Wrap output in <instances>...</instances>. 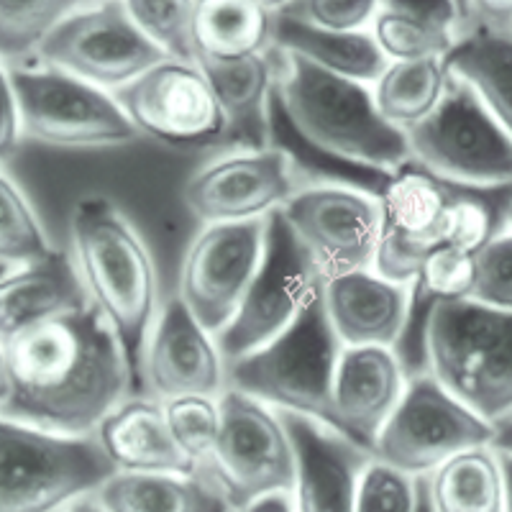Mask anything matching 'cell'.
Wrapping results in <instances>:
<instances>
[{
  "mask_svg": "<svg viewBox=\"0 0 512 512\" xmlns=\"http://www.w3.org/2000/svg\"><path fill=\"white\" fill-rule=\"evenodd\" d=\"M11 395L0 413L64 436H93L134 392L116 333L90 305L49 318L3 344Z\"/></svg>",
  "mask_w": 512,
  "mask_h": 512,
  "instance_id": "obj_1",
  "label": "cell"
},
{
  "mask_svg": "<svg viewBox=\"0 0 512 512\" xmlns=\"http://www.w3.org/2000/svg\"><path fill=\"white\" fill-rule=\"evenodd\" d=\"M67 251L85 300L116 333L136 377L141 346L162 308L149 244L111 198L85 195L70 213Z\"/></svg>",
  "mask_w": 512,
  "mask_h": 512,
  "instance_id": "obj_2",
  "label": "cell"
},
{
  "mask_svg": "<svg viewBox=\"0 0 512 512\" xmlns=\"http://www.w3.org/2000/svg\"><path fill=\"white\" fill-rule=\"evenodd\" d=\"M269 49L274 100L313 149L379 175H392L410 164L405 134L384 121L369 85L318 70L277 47Z\"/></svg>",
  "mask_w": 512,
  "mask_h": 512,
  "instance_id": "obj_3",
  "label": "cell"
},
{
  "mask_svg": "<svg viewBox=\"0 0 512 512\" xmlns=\"http://www.w3.org/2000/svg\"><path fill=\"white\" fill-rule=\"evenodd\" d=\"M420 349V369L507 436L512 420V310L489 308L477 300L436 303L423 315Z\"/></svg>",
  "mask_w": 512,
  "mask_h": 512,
  "instance_id": "obj_4",
  "label": "cell"
},
{
  "mask_svg": "<svg viewBox=\"0 0 512 512\" xmlns=\"http://www.w3.org/2000/svg\"><path fill=\"white\" fill-rule=\"evenodd\" d=\"M113 474L93 436H64L0 413V512H59Z\"/></svg>",
  "mask_w": 512,
  "mask_h": 512,
  "instance_id": "obj_5",
  "label": "cell"
},
{
  "mask_svg": "<svg viewBox=\"0 0 512 512\" xmlns=\"http://www.w3.org/2000/svg\"><path fill=\"white\" fill-rule=\"evenodd\" d=\"M410 164L446 187L505 192L512 182V128L502 126L454 80L423 121L405 128Z\"/></svg>",
  "mask_w": 512,
  "mask_h": 512,
  "instance_id": "obj_6",
  "label": "cell"
},
{
  "mask_svg": "<svg viewBox=\"0 0 512 512\" xmlns=\"http://www.w3.org/2000/svg\"><path fill=\"white\" fill-rule=\"evenodd\" d=\"M21 113L24 141L64 149L98 152L139 141L116 95L36 59L8 64Z\"/></svg>",
  "mask_w": 512,
  "mask_h": 512,
  "instance_id": "obj_7",
  "label": "cell"
},
{
  "mask_svg": "<svg viewBox=\"0 0 512 512\" xmlns=\"http://www.w3.org/2000/svg\"><path fill=\"white\" fill-rule=\"evenodd\" d=\"M341 351L323 313L320 297L287 328L254 354L231 361L226 387L262 400L277 413L300 415L326 425L328 387Z\"/></svg>",
  "mask_w": 512,
  "mask_h": 512,
  "instance_id": "obj_8",
  "label": "cell"
},
{
  "mask_svg": "<svg viewBox=\"0 0 512 512\" xmlns=\"http://www.w3.org/2000/svg\"><path fill=\"white\" fill-rule=\"evenodd\" d=\"M507 438L448 395L428 372H410L395 410L372 446L374 459L428 477L451 456Z\"/></svg>",
  "mask_w": 512,
  "mask_h": 512,
  "instance_id": "obj_9",
  "label": "cell"
},
{
  "mask_svg": "<svg viewBox=\"0 0 512 512\" xmlns=\"http://www.w3.org/2000/svg\"><path fill=\"white\" fill-rule=\"evenodd\" d=\"M218 438L205 477L233 510L259 497L290 492L292 441L282 413L239 390L218 395Z\"/></svg>",
  "mask_w": 512,
  "mask_h": 512,
  "instance_id": "obj_10",
  "label": "cell"
},
{
  "mask_svg": "<svg viewBox=\"0 0 512 512\" xmlns=\"http://www.w3.org/2000/svg\"><path fill=\"white\" fill-rule=\"evenodd\" d=\"M305 182L303 164L282 146H226L192 172L182 200L200 226L267 221Z\"/></svg>",
  "mask_w": 512,
  "mask_h": 512,
  "instance_id": "obj_11",
  "label": "cell"
},
{
  "mask_svg": "<svg viewBox=\"0 0 512 512\" xmlns=\"http://www.w3.org/2000/svg\"><path fill=\"white\" fill-rule=\"evenodd\" d=\"M323 277L300 249L280 213L267 221V246L262 267L246 290L239 310L216 333L226 367L254 354L287 331L320 297Z\"/></svg>",
  "mask_w": 512,
  "mask_h": 512,
  "instance_id": "obj_12",
  "label": "cell"
},
{
  "mask_svg": "<svg viewBox=\"0 0 512 512\" xmlns=\"http://www.w3.org/2000/svg\"><path fill=\"white\" fill-rule=\"evenodd\" d=\"M113 95L139 139L169 149L223 146V116L195 59L162 57Z\"/></svg>",
  "mask_w": 512,
  "mask_h": 512,
  "instance_id": "obj_13",
  "label": "cell"
},
{
  "mask_svg": "<svg viewBox=\"0 0 512 512\" xmlns=\"http://www.w3.org/2000/svg\"><path fill=\"white\" fill-rule=\"evenodd\" d=\"M280 218L323 280L372 267L379 236L377 192L349 182L308 180Z\"/></svg>",
  "mask_w": 512,
  "mask_h": 512,
  "instance_id": "obj_14",
  "label": "cell"
},
{
  "mask_svg": "<svg viewBox=\"0 0 512 512\" xmlns=\"http://www.w3.org/2000/svg\"><path fill=\"white\" fill-rule=\"evenodd\" d=\"M164 54L128 18L121 0L77 8L54 26L34 59L75 75L95 88L116 93Z\"/></svg>",
  "mask_w": 512,
  "mask_h": 512,
  "instance_id": "obj_15",
  "label": "cell"
},
{
  "mask_svg": "<svg viewBox=\"0 0 512 512\" xmlns=\"http://www.w3.org/2000/svg\"><path fill=\"white\" fill-rule=\"evenodd\" d=\"M267 221L205 223L185 249L175 295L213 336L239 310L262 267Z\"/></svg>",
  "mask_w": 512,
  "mask_h": 512,
  "instance_id": "obj_16",
  "label": "cell"
},
{
  "mask_svg": "<svg viewBox=\"0 0 512 512\" xmlns=\"http://www.w3.org/2000/svg\"><path fill=\"white\" fill-rule=\"evenodd\" d=\"M136 382L159 402L180 395L218 397L226 390V361L216 336L200 326L177 295L162 300L146 333Z\"/></svg>",
  "mask_w": 512,
  "mask_h": 512,
  "instance_id": "obj_17",
  "label": "cell"
},
{
  "mask_svg": "<svg viewBox=\"0 0 512 512\" xmlns=\"http://www.w3.org/2000/svg\"><path fill=\"white\" fill-rule=\"evenodd\" d=\"M454 187L405 164L377 192L379 236L372 269L397 282H413L423 259L441 246V221Z\"/></svg>",
  "mask_w": 512,
  "mask_h": 512,
  "instance_id": "obj_18",
  "label": "cell"
},
{
  "mask_svg": "<svg viewBox=\"0 0 512 512\" xmlns=\"http://www.w3.org/2000/svg\"><path fill=\"white\" fill-rule=\"evenodd\" d=\"M408 374L397 349L341 346L328 387L326 425L372 454L382 425L405 390Z\"/></svg>",
  "mask_w": 512,
  "mask_h": 512,
  "instance_id": "obj_19",
  "label": "cell"
},
{
  "mask_svg": "<svg viewBox=\"0 0 512 512\" xmlns=\"http://www.w3.org/2000/svg\"><path fill=\"white\" fill-rule=\"evenodd\" d=\"M320 303L341 346L400 349L410 331V285L382 277L372 267L323 280Z\"/></svg>",
  "mask_w": 512,
  "mask_h": 512,
  "instance_id": "obj_20",
  "label": "cell"
},
{
  "mask_svg": "<svg viewBox=\"0 0 512 512\" xmlns=\"http://www.w3.org/2000/svg\"><path fill=\"white\" fill-rule=\"evenodd\" d=\"M292 441V512H354L356 479L372 459L369 451L338 436L328 425L285 415Z\"/></svg>",
  "mask_w": 512,
  "mask_h": 512,
  "instance_id": "obj_21",
  "label": "cell"
},
{
  "mask_svg": "<svg viewBox=\"0 0 512 512\" xmlns=\"http://www.w3.org/2000/svg\"><path fill=\"white\" fill-rule=\"evenodd\" d=\"M85 292L77 280L67 249H52L31 262L3 267L0 274V344L70 310L85 308Z\"/></svg>",
  "mask_w": 512,
  "mask_h": 512,
  "instance_id": "obj_22",
  "label": "cell"
},
{
  "mask_svg": "<svg viewBox=\"0 0 512 512\" xmlns=\"http://www.w3.org/2000/svg\"><path fill=\"white\" fill-rule=\"evenodd\" d=\"M93 438L116 472L198 474L169 436L162 402L149 395L123 397L100 420Z\"/></svg>",
  "mask_w": 512,
  "mask_h": 512,
  "instance_id": "obj_23",
  "label": "cell"
},
{
  "mask_svg": "<svg viewBox=\"0 0 512 512\" xmlns=\"http://www.w3.org/2000/svg\"><path fill=\"white\" fill-rule=\"evenodd\" d=\"M223 116V146L272 144V49L239 59H195Z\"/></svg>",
  "mask_w": 512,
  "mask_h": 512,
  "instance_id": "obj_24",
  "label": "cell"
},
{
  "mask_svg": "<svg viewBox=\"0 0 512 512\" xmlns=\"http://www.w3.org/2000/svg\"><path fill=\"white\" fill-rule=\"evenodd\" d=\"M507 438L469 448L423 477L433 512H510Z\"/></svg>",
  "mask_w": 512,
  "mask_h": 512,
  "instance_id": "obj_25",
  "label": "cell"
},
{
  "mask_svg": "<svg viewBox=\"0 0 512 512\" xmlns=\"http://www.w3.org/2000/svg\"><path fill=\"white\" fill-rule=\"evenodd\" d=\"M269 47L295 54L318 70L361 82V85H372L390 64L369 31L315 29L280 13H272Z\"/></svg>",
  "mask_w": 512,
  "mask_h": 512,
  "instance_id": "obj_26",
  "label": "cell"
},
{
  "mask_svg": "<svg viewBox=\"0 0 512 512\" xmlns=\"http://www.w3.org/2000/svg\"><path fill=\"white\" fill-rule=\"evenodd\" d=\"M441 62L448 80L461 85L495 121L512 128V36L466 29Z\"/></svg>",
  "mask_w": 512,
  "mask_h": 512,
  "instance_id": "obj_27",
  "label": "cell"
},
{
  "mask_svg": "<svg viewBox=\"0 0 512 512\" xmlns=\"http://www.w3.org/2000/svg\"><path fill=\"white\" fill-rule=\"evenodd\" d=\"M95 497L105 512H236L205 474L116 472Z\"/></svg>",
  "mask_w": 512,
  "mask_h": 512,
  "instance_id": "obj_28",
  "label": "cell"
},
{
  "mask_svg": "<svg viewBox=\"0 0 512 512\" xmlns=\"http://www.w3.org/2000/svg\"><path fill=\"white\" fill-rule=\"evenodd\" d=\"M272 13L251 0H195V59H239L269 49Z\"/></svg>",
  "mask_w": 512,
  "mask_h": 512,
  "instance_id": "obj_29",
  "label": "cell"
},
{
  "mask_svg": "<svg viewBox=\"0 0 512 512\" xmlns=\"http://www.w3.org/2000/svg\"><path fill=\"white\" fill-rule=\"evenodd\" d=\"M446 82L441 59H405L387 64L369 88L384 121L405 131L436 108Z\"/></svg>",
  "mask_w": 512,
  "mask_h": 512,
  "instance_id": "obj_30",
  "label": "cell"
},
{
  "mask_svg": "<svg viewBox=\"0 0 512 512\" xmlns=\"http://www.w3.org/2000/svg\"><path fill=\"white\" fill-rule=\"evenodd\" d=\"M85 0H0V59L18 64L34 59L49 31Z\"/></svg>",
  "mask_w": 512,
  "mask_h": 512,
  "instance_id": "obj_31",
  "label": "cell"
},
{
  "mask_svg": "<svg viewBox=\"0 0 512 512\" xmlns=\"http://www.w3.org/2000/svg\"><path fill=\"white\" fill-rule=\"evenodd\" d=\"M369 34L390 62H405V59H441L459 36V29L413 13L377 8Z\"/></svg>",
  "mask_w": 512,
  "mask_h": 512,
  "instance_id": "obj_32",
  "label": "cell"
},
{
  "mask_svg": "<svg viewBox=\"0 0 512 512\" xmlns=\"http://www.w3.org/2000/svg\"><path fill=\"white\" fill-rule=\"evenodd\" d=\"M52 246L26 192L0 167V267L31 262Z\"/></svg>",
  "mask_w": 512,
  "mask_h": 512,
  "instance_id": "obj_33",
  "label": "cell"
},
{
  "mask_svg": "<svg viewBox=\"0 0 512 512\" xmlns=\"http://www.w3.org/2000/svg\"><path fill=\"white\" fill-rule=\"evenodd\" d=\"M164 420L169 436L180 448V454L195 466V472L205 474L213 459V448L218 438V397L208 395H180L162 402Z\"/></svg>",
  "mask_w": 512,
  "mask_h": 512,
  "instance_id": "obj_34",
  "label": "cell"
},
{
  "mask_svg": "<svg viewBox=\"0 0 512 512\" xmlns=\"http://www.w3.org/2000/svg\"><path fill=\"white\" fill-rule=\"evenodd\" d=\"M472 295V254L451 249V246H436L425 256L420 269L410 282V297H413V318H423L428 308L448 300H469Z\"/></svg>",
  "mask_w": 512,
  "mask_h": 512,
  "instance_id": "obj_35",
  "label": "cell"
},
{
  "mask_svg": "<svg viewBox=\"0 0 512 512\" xmlns=\"http://www.w3.org/2000/svg\"><path fill=\"white\" fill-rule=\"evenodd\" d=\"M136 29L164 57L195 59L192 49V11L195 0H121Z\"/></svg>",
  "mask_w": 512,
  "mask_h": 512,
  "instance_id": "obj_36",
  "label": "cell"
},
{
  "mask_svg": "<svg viewBox=\"0 0 512 512\" xmlns=\"http://www.w3.org/2000/svg\"><path fill=\"white\" fill-rule=\"evenodd\" d=\"M505 223H510L507 210L500 213L495 205L484 200L482 195H477V192L451 190L446 210H443L441 244L466 251V254H474Z\"/></svg>",
  "mask_w": 512,
  "mask_h": 512,
  "instance_id": "obj_37",
  "label": "cell"
},
{
  "mask_svg": "<svg viewBox=\"0 0 512 512\" xmlns=\"http://www.w3.org/2000/svg\"><path fill=\"white\" fill-rule=\"evenodd\" d=\"M423 477L369 459L356 479L354 512H418Z\"/></svg>",
  "mask_w": 512,
  "mask_h": 512,
  "instance_id": "obj_38",
  "label": "cell"
},
{
  "mask_svg": "<svg viewBox=\"0 0 512 512\" xmlns=\"http://www.w3.org/2000/svg\"><path fill=\"white\" fill-rule=\"evenodd\" d=\"M469 300L497 310H512V226L497 233L472 254V295Z\"/></svg>",
  "mask_w": 512,
  "mask_h": 512,
  "instance_id": "obj_39",
  "label": "cell"
},
{
  "mask_svg": "<svg viewBox=\"0 0 512 512\" xmlns=\"http://www.w3.org/2000/svg\"><path fill=\"white\" fill-rule=\"evenodd\" d=\"M379 0H290L280 16L326 31H367Z\"/></svg>",
  "mask_w": 512,
  "mask_h": 512,
  "instance_id": "obj_40",
  "label": "cell"
},
{
  "mask_svg": "<svg viewBox=\"0 0 512 512\" xmlns=\"http://www.w3.org/2000/svg\"><path fill=\"white\" fill-rule=\"evenodd\" d=\"M24 144V131H21V113H18V100L13 93L8 64L0 59V167L8 159L16 157L18 146Z\"/></svg>",
  "mask_w": 512,
  "mask_h": 512,
  "instance_id": "obj_41",
  "label": "cell"
},
{
  "mask_svg": "<svg viewBox=\"0 0 512 512\" xmlns=\"http://www.w3.org/2000/svg\"><path fill=\"white\" fill-rule=\"evenodd\" d=\"M466 29H484L500 36H512V0H469Z\"/></svg>",
  "mask_w": 512,
  "mask_h": 512,
  "instance_id": "obj_42",
  "label": "cell"
},
{
  "mask_svg": "<svg viewBox=\"0 0 512 512\" xmlns=\"http://www.w3.org/2000/svg\"><path fill=\"white\" fill-rule=\"evenodd\" d=\"M236 512H292L290 495L287 492H277V495L259 497V500L249 502V505L239 507Z\"/></svg>",
  "mask_w": 512,
  "mask_h": 512,
  "instance_id": "obj_43",
  "label": "cell"
},
{
  "mask_svg": "<svg viewBox=\"0 0 512 512\" xmlns=\"http://www.w3.org/2000/svg\"><path fill=\"white\" fill-rule=\"evenodd\" d=\"M59 512H105V507L100 505L98 497L88 495V497H80V500L70 502V505L62 507Z\"/></svg>",
  "mask_w": 512,
  "mask_h": 512,
  "instance_id": "obj_44",
  "label": "cell"
},
{
  "mask_svg": "<svg viewBox=\"0 0 512 512\" xmlns=\"http://www.w3.org/2000/svg\"><path fill=\"white\" fill-rule=\"evenodd\" d=\"M8 395H11V377H8L6 349H3V344H0V408L6 405Z\"/></svg>",
  "mask_w": 512,
  "mask_h": 512,
  "instance_id": "obj_45",
  "label": "cell"
},
{
  "mask_svg": "<svg viewBox=\"0 0 512 512\" xmlns=\"http://www.w3.org/2000/svg\"><path fill=\"white\" fill-rule=\"evenodd\" d=\"M251 3H254V6H259L262 11H267V13H277V11H282V8H285L290 0H251Z\"/></svg>",
  "mask_w": 512,
  "mask_h": 512,
  "instance_id": "obj_46",
  "label": "cell"
},
{
  "mask_svg": "<svg viewBox=\"0 0 512 512\" xmlns=\"http://www.w3.org/2000/svg\"><path fill=\"white\" fill-rule=\"evenodd\" d=\"M466 3H469V0H454L456 13H459L461 18V31H464V24H466Z\"/></svg>",
  "mask_w": 512,
  "mask_h": 512,
  "instance_id": "obj_47",
  "label": "cell"
},
{
  "mask_svg": "<svg viewBox=\"0 0 512 512\" xmlns=\"http://www.w3.org/2000/svg\"><path fill=\"white\" fill-rule=\"evenodd\" d=\"M418 512H433L431 505H428V497H425V487L420 489V505H418Z\"/></svg>",
  "mask_w": 512,
  "mask_h": 512,
  "instance_id": "obj_48",
  "label": "cell"
},
{
  "mask_svg": "<svg viewBox=\"0 0 512 512\" xmlns=\"http://www.w3.org/2000/svg\"><path fill=\"white\" fill-rule=\"evenodd\" d=\"M85 3H103V0H85Z\"/></svg>",
  "mask_w": 512,
  "mask_h": 512,
  "instance_id": "obj_49",
  "label": "cell"
}]
</instances>
